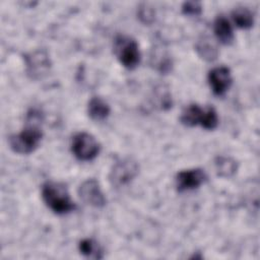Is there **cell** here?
Returning a JSON list of instances; mask_svg holds the SVG:
<instances>
[{
  "instance_id": "4",
  "label": "cell",
  "mask_w": 260,
  "mask_h": 260,
  "mask_svg": "<svg viewBox=\"0 0 260 260\" xmlns=\"http://www.w3.org/2000/svg\"><path fill=\"white\" fill-rule=\"evenodd\" d=\"M71 148L73 154L80 160H91L100 152L99 142L86 132H79L74 135Z\"/></svg>"
},
{
  "instance_id": "11",
  "label": "cell",
  "mask_w": 260,
  "mask_h": 260,
  "mask_svg": "<svg viewBox=\"0 0 260 260\" xmlns=\"http://www.w3.org/2000/svg\"><path fill=\"white\" fill-rule=\"evenodd\" d=\"M109 105L101 98L93 96L88 102L87 112L89 117L95 121H103L110 115Z\"/></svg>"
},
{
  "instance_id": "2",
  "label": "cell",
  "mask_w": 260,
  "mask_h": 260,
  "mask_svg": "<svg viewBox=\"0 0 260 260\" xmlns=\"http://www.w3.org/2000/svg\"><path fill=\"white\" fill-rule=\"evenodd\" d=\"M42 197L46 205L57 214H66L75 208L66 187L57 182H47L42 188Z\"/></svg>"
},
{
  "instance_id": "8",
  "label": "cell",
  "mask_w": 260,
  "mask_h": 260,
  "mask_svg": "<svg viewBox=\"0 0 260 260\" xmlns=\"http://www.w3.org/2000/svg\"><path fill=\"white\" fill-rule=\"evenodd\" d=\"M206 180V174L201 169L186 170L178 173L176 177V186L178 191H190L198 188Z\"/></svg>"
},
{
  "instance_id": "3",
  "label": "cell",
  "mask_w": 260,
  "mask_h": 260,
  "mask_svg": "<svg viewBox=\"0 0 260 260\" xmlns=\"http://www.w3.org/2000/svg\"><path fill=\"white\" fill-rule=\"evenodd\" d=\"M114 48L117 58L124 67L133 69L139 64L140 51L135 40L129 37L119 36L115 41Z\"/></svg>"
},
{
  "instance_id": "15",
  "label": "cell",
  "mask_w": 260,
  "mask_h": 260,
  "mask_svg": "<svg viewBox=\"0 0 260 260\" xmlns=\"http://www.w3.org/2000/svg\"><path fill=\"white\" fill-rule=\"evenodd\" d=\"M215 169L219 176L231 177L237 172V162L232 157L218 156L215 160Z\"/></svg>"
},
{
  "instance_id": "9",
  "label": "cell",
  "mask_w": 260,
  "mask_h": 260,
  "mask_svg": "<svg viewBox=\"0 0 260 260\" xmlns=\"http://www.w3.org/2000/svg\"><path fill=\"white\" fill-rule=\"evenodd\" d=\"M209 85L216 95H222L232 84L231 71L225 66H218L211 69L208 73Z\"/></svg>"
},
{
  "instance_id": "18",
  "label": "cell",
  "mask_w": 260,
  "mask_h": 260,
  "mask_svg": "<svg viewBox=\"0 0 260 260\" xmlns=\"http://www.w3.org/2000/svg\"><path fill=\"white\" fill-rule=\"evenodd\" d=\"M182 10L185 14L187 15H191V16H196L199 15L202 11V6L199 2H195V1H188L185 2L182 6Z\"/></svg>"
},
{
  "instance_id": "16",
  "label": "cell",
  "mask_w": 260,
  "mask_h": 260,
  "mask_svg": "<svg viewBox=\"0 0 260 260\" xmlns=\"http://www.w3.org/2000/svg\"><path fill=\"white\" fill-rule=\"evenodd\" d=\"M79 251L82 255L88 258H94V259H101L103 257L102 255V249L99 246V244L92 240V239H84L79 243Z\"/></svg>"
},
{
  "instance_id": "17",
  "label": "cell",
  "mask_w": 260,
  "mask_h": 260,
  "mask_svg": "<svg viewBox=\"0 0 260 260\" xmlns=\"http://www.w3.org/2000/svg\"><path fill=\"white\" fill-rule=\"evenodd\" d=\"M217 124H218V118L215 110L212 107H207L206 109H204L201 126L205 129L212 130L217 126Z\"/></svg>"
},
{
  "instance_id": "10",
  "label": "cell",
  "mask_w": 260,
  "mask_h": 260,
  "mask_svg": "<svg viewBox=\"0 0 260 260\" xmlns=\"http://www.w3.org/2000/svg\"><path fill=\"white\" fill-rule=\"evenodd\" d=\"M216 39L223 45H230L234 41V32L230 21L224 16H218L213 24Z\"/></svg>"
},
{
  "instance_id": "14",
  "label": "cell",
  "mask_w": 260,
  "mask_h": 260,
  "mask_svg": "<svg viewBox=\"0 0 260 260\" xmlns=\"http://www.w3.org/2000/svg\"><path fill=\"white\" fill-rule=\"evenodd\" d=\"M232 17L237 24V26L241 28H249L254 23V15L253 13L246 7H238L232 12Z\"/></svg>"
},
{
  "instance_id": "1",
  "label": "cell",
  "mask_w": 260,
  "mask_h": 260,
  "mask_svg": "<svg viewBox=\"0 0 260 260\" xmlns=\"http://www.w3.org/2000/svg\"><path fill=\"white\" fill-rule=\"evenodd\" d=\"M40 118L41 115L38 112L31 111L27 115V122L24 129L20 133L10 137L9 144L14 152L26 154L32 152L39 146L42 139Z\"/></svg>"
},
{
  "instance_id": "5",
  "label": "cell",
  "mask_w": 260,
  "mask_h": 260,
  "mask_svg": "<svg viewBox=\"0 0 260 260\" xmlns=\"http://www.w3.org/2000/svg\"><path fill=\"white\" fill-rule=\"evenodd\" d=\"M138 173V165L132 158H123L117 161L110 173V181L115 187L129 184Z\"/></svg>"
},
{
  "instance_id": "12",
  "label": "cell",
  "mask_w": 260,
  "mask_h": 260,
  "mask_svg": "<svg viewBox=\"0 0 260 260\" xmlns=\"http://www.w3.org/2000/svg\"><path fill=\"white\" fill-rule=\"evenodd\" d=\"M196 51L198 55L206 60V61H212L216 59L218 55V50L212 40H210L207 37H203L201 40H199L195 46Z\"/></svg>"
},
{
  "instance_id": "7",
  "label": "cell",
  "mask_w": 260,
  "mask_h": 260,
  "mask_svg": "<svg viewBox=\"0 0 260 260\" xmlns=\"http://www.w3.org/2000/svg\"><path fill=\"white\" fill-rule=\"evenodd\" d=\"M78 194L81 200L87 205L102 207L106 204V198L101 190L99 182L94 179L84 181L78 188Z\"/></svg>"
},
{
  "instance_id": "6",
  "label": "cell",
  "mask_w": 260,
  "mask_h": 260,
  "mask_svg": "<svg viewBox=\"0 0 260 260\" xmlns=\"http://www.w3.org/2000/svg\"><path fill=\"white\" fill-rule=\"evenodd\" d=\"M24 60L26 73L32 79L44 77L50 70V58L48 53L44 50H38L25 55Z\"/></svg>"
},
{
  "instance_id": "13",
  "label": "cell",
  "mask_w": 260,
  "mask_h": 260,
  "mask_svg": "<svg viewBox=\"0 0 260 260\" xmlns=\"http://www.w3.org/2000/svg\"><path fill=\"white\" fill-rule=\"evenodd\" d=\"M204 109L200 108L198 105L193 104L188 106L181 116V122L186 126L201 125L203 118Z\"/></svg>"
}]
</instances>
